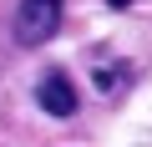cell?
<instances>
[{
	"label": "cell",
	"mask_w": 152,
	"mask_h": 147,
	"mask_svg": "<svg viewBox=\"0 0 152 147\" xmlns=\"http://www.w3.org/2000/svg\"><path fill=\"white\" fill-rule=\"evenodd\" d=\"M61 10L66 0H20L15 5V20H10V36L15 46H41L61 31Z\"/></svg>",
	"instance_id": "cell-1"
},
{
	"label": "cell",
	"mask_w": 152,
	"mask_h": 147,
	"mask_svg": "<svg viewBox=\"0 0 152 147\" xmlns=\"http://www.w3.org/2000/svg\"><path fill=\"white\" fill-rule=\"evenodd\" d=\"M36 102H41V112L46 117H76V86H71V76L56 66V71H46L41 76V86H36Z\"/></svg>",
	"instance_id": "cell-2"
},
{
	"label": "cell",
	"mask_w": 152,
	"mask_h": 147,
	"mask_svg": "<svg viewBox=\"0 0 152 147\" xmlns=\"http://www.w3.org/2000/svg\"><path fill=\"white\" fill-rule=\"evenodd\" d=\"M122 76H127V66H122V61H107V66L96 71V86H102V91H112V86H117Z\"/></svg>",
	"instance_id": "cell-3"
},
{
	"label": "cell",
	"mask_w": 152,
	"mask_h": 147,
	"mask_svg": "<svg viewBox=\"0 0 152 147\" xmlns=\"http://www.w3.org/2000/svg\"><path fill=\"white\" fill-rule=\"evenodd\" d=\"M107 5H112V10H122V5H132V0H107Z\"/></svg>",
	"instance_id": "cell-4"
}]
</instances>
